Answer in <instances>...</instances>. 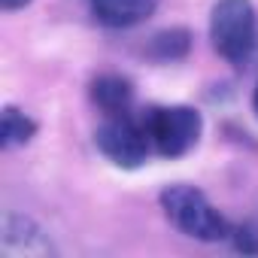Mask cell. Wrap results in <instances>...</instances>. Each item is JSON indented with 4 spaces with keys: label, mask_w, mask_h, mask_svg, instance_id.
Masks as SVG:
<instances>
[{
    "label": "cell",
    "mask_w": 258,
    "mask_h": 258,
    "mask_svg": "<svg viewBox=\"0 0 258 258\" xmlns=\"http://www.w3.org/2000/svg\"><path fill=\"white\" fill-rule=\"evenodd\" d=\"M91 100L103 115H124L131 112V103H134V85L124 76L103 73L91 82Z\"/></svg>",
    "instance_id": "52a82bcc"
},
{
    "label": "cell",
    "mask_w": 258,
    "mask_h": 258,
    "mask_svg": "<svg viewBox=\"0 0 258 258\" xmlns=\"http://www.w3.org/2000/svg\"><path fill=\"white\" fill-rule=\"evenodd\" d=\"M4 252L7 255H55V246L49 240V234L31 219V216H19V213H7L4 216Z\"/></svg>",
    "instance_id": "5b68a950"
},
{
    "label": "cell",
    "mask_w": 258,
    "mask_h": 258,
    "mask_svg": "<svg viewBox=\"0 0 258 258\" xmlns=\"http://www.w3.org/2000/svg\"><path fill=\"white\" fill-rule=\"evenodd\" d=\"M140 118L152 149L164 158H179L191 152L204 131V118L191 106H149Z\"/></svg>",
    "instance_id": "3957f363"
},
{
    "label": "cell",
    "mask_w": 258,
    "mask_h": 258,
    "mask_svg": "<svg viewBox=\"0 0 258 258\" xmlns=\"http://www.w3.org/2000/svg\"><path fill=\"white\" fill-rule=\"evenodd\" d=\"M188 49H191V34H188L185 28H167V31H158V34L149 40L146 55L155 58V61H164V64H167V61H179V58H185Z\"/></svg>",
    "instance_id": "9c48e42d"
},
{
    "label": "cell",
    "mask_w": 258,
    "mask_h": 258,
    "mask_svg": "<svg viewBox=\"0 0 258 258\" xmlns=\"http://www.w3.org/2000/svg\"><path fill=\"white\" fill-rule=\"evenodd\" d=\"M40 131V124L19 106H4V121H0V146L4 149H19L28 146Z\"/></svg>",
    "instance_id": "ba28073f"
},
{
    "label": "cell",
    "mask_w": 258,
    "mask_h": 258,
    "mask_svg": "<svg viewBox=\"0 0 258 258\" xmlns=\"http://www.w3.org/2000/svg\"><path fill=\"white\" fill-rule=\"evenodd\" d=\"M231 240H234V249H237V252H243V255H258V225H255V222H246V225L231 228Z\"/></svg>",
    "instance_id": "30bf717a"
},
{
    "label": "cell",
    "mask_w": 258,
    "mask_h": 258,
    "mask_svg": "<svg viewBox=\"0 0 258 258\" xmlns=\"http://www.w3.org/2000/svg\"><path fill=\"white\" fill-rule=\"evenodd\" d=\"M161 210L170 219L173 228H179L185 237L216 243L231 237V222L207 201V195L195 185H170L161 191Z\"/></svg>",
    "instance_id": "6da1fadb"
},
{
    "label": "cell",
    "mask_w": 258,
    "mask_h": 258,
    "mask_svg": "<svg viewBox=\"0 0 258 258\" xmlns=\"http://www.w3.org/2000/svg\"><path fill=\"white\" fill-rule=\"evenodd\" d=\"M158 10V0H91V16L112 31L143 25Z\"/></svg>",
    "instance_id": "8992f818"
},
{
    "label": "cell",
    "mask_w": 258,
    "mask_h": 258,
    "mask_svg": "<svg viewBox=\"0 0 258 258\" xmlns=\"http://www.w3.org/2000/svg\"><path fill=\"white\" fill-rule=\"evenodd\" d=\"M252 106H255V112H258V85H255V97H252Z\"/></svg>",
    "instance_id": "7c38bea8"
},
{
    "label": "cell",
    "mask_w": 258,
    "mask_h": 258,
    "mask_svg": "<svg viewBox=\"0 0 258 258\" xmlns=\"http://www.w3.org/2000/svg\"><path fill=\"white\" fill-rule=\"evenodd\" d=\"M31 4V0H0V7H4L7 13H16V10H25Z\"/></svg>",
    "instance_id": "8fae6325"
},
{
    "label": "cell",
    "mask_w": 258,
    "mask_h": 258,
    "mask_svg": "<svg viewBox=\"0 0 258 258\" xmlns=\"http://www.w3.org/2000/svg\"><path fill=\"white\" fill-rule=\"evenodd\" d=\"M94 143L118 167H140L149 158V152H152V143H149V134L143 127V118H134L131 112L106 115V121L97 127V134H94Z\"/></svg>",
    "instance_id": "277c9868"
},
{
    "label": "cell",
    "mask_w": 258,
    "mask_h": 258,
    "mask_svg": "<svg viewBox=\"0 0 258 258\" xmlns=\"http://www.w3.org/2000/svg\"><path fill=\"white\" fill-rule=\"evenodd\" d=\"M210 40L228 64H246L258 40L252 0H216L210 13Z\"/></svg>",
    "instance_id": "7a4b0ae2"
}]
</instances>
